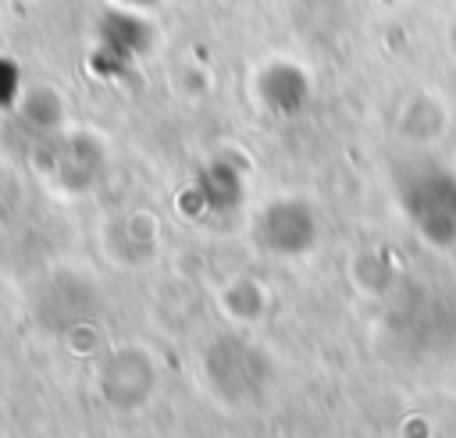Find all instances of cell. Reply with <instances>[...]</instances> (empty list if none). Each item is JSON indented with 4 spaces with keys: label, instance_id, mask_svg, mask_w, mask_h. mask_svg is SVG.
I'll return each mask as SVG.
<instances>
[{
    "label": "cell",
    "instance_id": "1",
    "mask_svg": "<svg viewBox=\"0 0 456 438\" xmlns=\"http://www.w3.org/2000/svg\"><path fill=\"white\" fill-rule=\"evenodd\" d=\"M410 221L435 242L456 239V178L435 164L413 167L399 185Z\"/></svg>",
    "mask_w": 456,
    "mask_h": 438
}]
</instances>
